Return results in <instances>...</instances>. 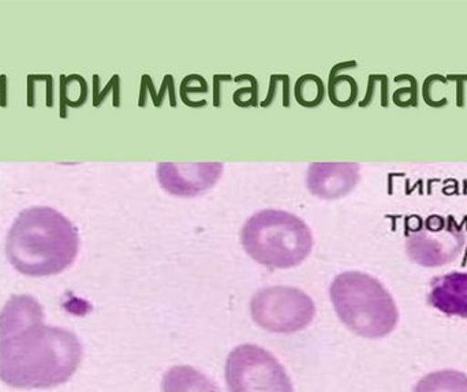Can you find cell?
<instances>
[{"instance_id":"cell-1","label":"cell","mask_w":467,"mask_h":392,"mask_svg":"<svg viewBox=\"0 0 467 392\" xmlns=\"http://www.w3.org/2000/svg\"><path fill=\"white\" fill-rule=\"evenodd\" d=\"M78 336L47 325L32 295H13L0 311V382L16 390H51L78 371Z\"/></svg>"},{"instance_id":"cell-2","label":"cell","mask_w":467,"mask_h":392,"mask_svg":"<svg viewBox=\"0 0 467 392\" xmlns=\"http://www.w3.org/2000/svg\"><path fill=\"white\" fill-rule=\"evenodd\" d=\"M79 251L74 224L51 207L22 211L5 238V256L19 273L30 278L59 275Z\"/></svg>"},{"instance_id":"cell-3","label":"cell","mask_w":467,"mask_h":392,"mask_svg":"<svg viewBox=\"0 0 467 392\" xmlns=\"http://www.w3.org/2000/svg\"><path fill=\"white\" fill-rule=\"evenodd\" d=\"M329 297L340 322L362 338H384L400 322L394 298L380 281L368 273H340L329 287Z\"/></svg>"},{"instance_id":"cell-4","label":"cell","mask_w":467,"mask_h":392,"mask_svg":"<svg viewBox=\"0 0 467 392\" xmlns=\"http://www.w3.org/2000/svg\"><path fill=\"white\" fill-rule=\"evenodd\" d=\"M244 252L258 264L275 270L298 267L309 256L313 235L294 213L265 210L254 213L242 227Z\"/></svg>"},{"instance_id":"cell-5","label":"cell","mask_w":467,"mask_h":392,"mask_svg":"<svg viewBox=\"0 0 467 392\" xmlns=\"http://www.w3.org/2000/svg\"><path fill=\"white\" fill-rule=\"evenodd\" d=\"M250 314L263 330L296 334L309 327L316 316V305L306 293L296 287L272 286L253 295Z\"/></svg>"},{"instance_id":"cell-6","label":"cell","mask_w":467,"mask_h":392,"mask_svg":"<svg viewBox=\"0 0 467 392\" xmlns=\"http://www.w3.org/2000/svg\"><path fill=\"white\" fill-rule=\"evenodd\" d=\"M465 245V229L454 216L431 215L425 221L420 219L419 226L406 232L409 259L425 268L451 264Z\"/></svg>"},{"instance_id":"cell-7","label":"cell","mask_w":467,"mask_h":392,"mask_svg":"<svg viewBox=\"0 0 467 392\" xmlns=\"http://www.w3.org/2000/svg\"><path fill=\"white\" fill-rule=\"evenodd\" d=\"M226 383L230 392H294L293 383L277 358L250 344L230 353Z\"/></svg>"},{"instance_id":"cell-8","label":"cell","mask_w":467,"mask_h":392,"mask_svg":"<svg viewBox=\"0 0 467 392\" xmlns=\"http://www.w3.org/2000/svg\"><path fill=\"white\" fill-rule=\"evenodd\" d=\"M223 170L222 163H161L158 180L172 196L196 197L213 188Z\"/></svg>"},{"instance_id":"cell-9","label":"cell","mask_w":467,"mask_h":392,"mask_svg":"<svg viewBox=\"0 0 467 392\" xmlns=\"http://www.w3.org/2000/svg\"><path fill=\"white\" fill-rule=\"evenodd\" d=\"M358 181L357 163H315L307 169V189L318 199L337 200L348 196Z\"/></svg>"},{"instance_id":"cell-10","label":"cell","mask_w":467,"mask_h":392,"mask_svg":"<svg viewBox=\"0 0 467 392\" xmlns=\"http://www.w3.org/2000/svg\"><path fill=\"white\" fill-rule=\"evenodd\" d=\"M428 304L446 316L467 319V271L433 278Z\"/></svg>"},{"instance_id":"cell-11","label":"cell","mask_w":467,"mask_h":392,"mask_svg":"<svg viewBox=\"0 0 467 392\" xmlns=\"http://www.w3.org/2000/svg\"><path fill=\"white\" fill-rule=\"evenodd\" d=\"M163 392H222L221 388L193 366H172L164 374Z\"/></svg>"},{"instance_id":"cell-12","label":"cell","mask_w":467,"mask_h":392,"mask_svg":"<svg viewBox=\"0 0 467 392\" xmlns=\"http://www.w3.org/2000/svg\"><path fill=\"white\" fill-rule=\"evenodd\" d=\"M413 392H467V375L455 369L432 372L417 382Z\"/></svg>"},{"instance_id":"cell-13","label":"cell","mask_w":467,"mask_h":392,"mask_svg":"<svg viewBox=\"0 0 467 392\" xmlns=\"http://www.w3.org/2000/svg\"><path fill=\"white\" fill-rule=\"evenodd\" d=\"M323 82L315 76H305L296 84V98L306 107L317 106L323 100Z\"/></svg>"}]
</instances>
